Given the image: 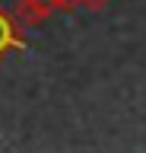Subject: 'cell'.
<instances>
[{
  "instance_id": "2",
  "label": "cell",
  "mask_w": 146,
  "mask_h": 153,
  "mask_svg": "<svg viewBox=\"0 0 146 153\" xmlns=\"http://www.w3.org/2000/svg\"><path fill=\"white\" fill-rule=\"evenodd\" d=\"M10 45H16V29H13L10 19L0 13V51H3V48H10Z\"/></svg>"
},
{
  "instance_id": "4",
  "label": "cell",
  "mask_w": 146,
  "mask_h": 153,
  "mask_svg": "<svg viewBox=\"0 0 146 153\" xmlns=\"http://www.w3.org/2000/svg\"><path fill=\"white\" fill-rule=\"evenodd\" d=\"M76 3H79V0H57V7H67V10H70V7H76Z\"/></svg>"
},
{
  "instance_id": "1",
  "label": "cell",
  "mask_w": 146,
  "mask_h": 153,
  "mask_svg": "<svg viewBox=\"0 0 146 153\" xmlns=\"http://www.w3.org/2000/svg\"><path fill=\"white\" fill-rule=\"evenodd\" d=\"M19 16H22L26 26H38L41 19L48 16V10L38 7V3H32V0H22V3H19Z\"/></svg>"
},
{
  "instance_id": "3",
  "label": "cell",
  "mask_w": 146,
  "mask_h": 153,
  "mask_svg": "<svg viewBox=\"0 0 146 153\" xmlns=\"http://www.w3.org/2000/svg\"><path fill=\"white\" fill-rule=\"evenodd\" d=\"M79 3H86V7H92V10H102L108 0H79Z\"/></svg>"
}]
</instances>
